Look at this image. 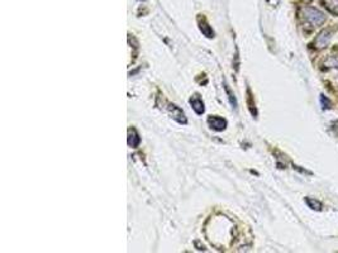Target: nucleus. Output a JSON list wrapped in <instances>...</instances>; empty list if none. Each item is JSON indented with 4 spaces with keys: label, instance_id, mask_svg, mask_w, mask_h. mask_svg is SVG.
<instances>
[{
    "label": "nucleus",
    "instance_id": "f03ea898",
    "mask_svg": "<svg viewBox=\"0 0 338 253\" xmlns=\"http://www.w3.org/2000/svg\"><path fill=\"white\" fill-rule=\"evenodd\" d=\"M332 37H333L332 31H329V29H323L314 41L315 48H317V50H323V48H325L328 45H329Z\"/></svg>",
    "mask_w": 338,
    "mask_h": 253
},
{
    "label": "nucleus",
    "instance_id": "ddd939ff",
    "mask_svg": "<svg viewBox=\"0 0 338 253\" xmlns=\"http://www.w3.org/2000/svg\"><path fill=\"white\" fill-rule=\"evenodd\" d=\"M304 2H312V0H304Z\"/></svg>",
    "mask_w": 338,
    "mask_h": 253
},
{
    "label": "nucleus",
    "instance_id": "9b49d317",
    "mask_svg": "<svg viewBox=\"0 0 338 253\" xmlns=\"http://www.w3.org/2000/svg\"><path fill=\"white\" fill-rule=\"evenodd\" d=\"M320 101H322V105H323V109H327V108H329V105H330V103H329V100H325V96L324 95H320Z\"/></svg>",
    "mask_w": 338,
    "mask_h": 253
},
{
    "label": "nucleus",
    "instance_id": "1a4fd4ad",
    "mask_svg": "<svg viewBox=\"0 0 338 253\" xmlns=\"http://www.w3.org/2000/svg\"><path fill=\"white\" fill-rule=\"evenodd\" d=\"M200 31L203 32V33L206 36V37H209V38L214 37V32H213V29L210 28V26H209V24L206 23L205 21L200 22Z\"/></svg>",
    "mask_w": 338,
    "mask_h": 253
},
{
    "label": "nucleus",
    "instance_id": "39448f33",
    "mask_svg": "<svg viewBox=\"0 0 338 253\" xmlns=\"http://www.w3.org/2000/svg\"><path fill=\"white\" fill-rule=\"evenodd\" d=\"M141 142V138L138 136L137 131L135 128H130L128 130V145L132 146V147H137Z\"/></svg>",
    "mask_w": 338,
    "mask_h": 253
},
{
    "label": "nucleus",
    "instance_id": "f257e3e1",
    "mask_svg": "<svg viewBox=\"0 0 338 253\" xmlns=\"http://www.w3.org/2000/svg\"><path fill=\"white\" fill-rule=\"evenodd\" d=\"M300 17L304 21V23L309 24L312 27H319L324 24V22L327 21V16L320 9L309 6L301 7Z\"/></svg>",
    "mask_w": 338,
    "mask_h": 253
},
{
    "label": "nucleus",
    "instance_id": "f8f14e48",
    "mask_svg": "<svg viewBox=\"0 0 338 253\" xmlns=\"http://www.w3.org/2000/svg\"><path fill=\"white\" fill-rule=\"evenodd\" d=\"M226 90H227V94L230 95V100H231V104H232V105L235 106V108H236V105H237V103H236V99L233 98V95L231 94V91H230V89H228V87H226Z\"/></svg>",
    "mask_w": 338,
    "mask_h": 253
},
{
    "label": "nucleus",
    "instance_id": "20e7f679",
    "mask_svg": "<svg viewBox=\"0 0 338 253\" xmlns=\"http://www.w3.org/2000/svg\"><path fill=\"white\" fill-rule=\"evenodd\" d=\"M169 111H170V114H171L172 119H175V120H176L177 123H180V124H186L185 114H184V111H182L181 109L179 108V106H176V105H170V106H169Z\"/></svg>",
    "mask_w": 338,
    "mask_h": 253
},
{
    "label": "nucleus",
    "instance_id": "9d476101",
    "mask_svg": "<svg viewBox=\"0 0 338 253\" xmlns=\"http://www.w3.org/2000/svg\"><path fill=\"white\" fill-rule=\"evenodd\" d=\"M325 66L332 67V69H337L338 67V56H330L327 61H325Z\"/></svg>",
    "mask_w": 338,
    "mask_h": 253
},
{
    "label": "nucleus",
    "instance_id": "0eeeda50",
    "mask_svg": "<svg viewBox=\"0 0 338 253\" xmlns=\"http://www.w3.org/2000/svg\"><path fill=\"white\" fill-rule=\"evenodd\" d=\"M305 203L308 204V206H309V208L312 209V210L322 211L323 204L320 203L319 200H317V199H314V198H305Z\"/></svg>",
    "mask_w": 338,
    "mask_h": 253
},
{
    "label": "nucleus",
    "instance_id": "423d86ee",
    "mask_svg": "<svg viewBox=\"0 0 338 253\" xmlns=\"http://www.w3.org/2000/svg\"><path fill=\"white\" fill-rule=\"evenodd\" d=\"M190 104H191V106H193L194 111H195L196 114H199V115H201V114L204 113V110H205V108H204V103L201 101L200 98H198V96L191 98Z\"/></svg>",
    "mask_w": 338,
    "mask_h": 253
},
{
    "label": "nucleus",
    "instance_id": "6e6552de",
    "mask_svg": "<svg viewBox=\"0 0 338 253\" xmlns=\"http://www.w3.org/2000/svg\"><path fill=\"white\" fill-rule=\"evenodd\" d=\"M323 4L330 13L338 16V0H323Z\"/></svg>",
    "mask_w": 338,
    "mask_h": 253
},
{
    "label": "nucleus",
    "instance_id": "7ed1b4c3",
    "mask_svg": "<svg viewBox=\"0 0 338 253\" xmlns=\"http://www.w3.org/2000/svg\"><path fill=\"white\" fill-rule=\"evenodd\" d=\"M208 124L211 130L218 131V132L226 130V126H227V121L223 118H219V116H209Z\"/></svg>",
    "mask_w": 338,
    "mask_h": 253
}]
</instances>
